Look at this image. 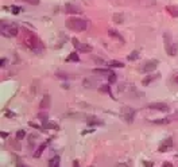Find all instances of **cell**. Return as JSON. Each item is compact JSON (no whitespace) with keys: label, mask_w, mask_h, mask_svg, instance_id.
Listing matches in <instances>:
<instances>
[{"label":"cell","mask_w":178,"mask_h":167,"mask_svg":"<svg viewBox=\"0 0 178 167\" xmlns=\"http://www.w3.org/2000/svg\"><path fill=\"white\" fill-rule=\"evenodd\" d=\"M23 43L26 45V47H28L32 51H39L41 50V42L38 39V36L30 30H24L23 34Z\"/></svg>","instance_id":"cell-1"},{"label":"cell","mask_w":178,"mask_h":167,"mask_svg":"<svg viewBox=\"0 0 178 167\" xmlns=\"http://www.w3.org/2000/svg\"><path fill=\"white\" fill-rule=\"evenodd\" d=\"M65 26H66V28H69V30L80 32V31L87 30L88 22L85 20V19H81V18H74V16H71V18H69V19L65 22Z\"/></svg>","instance_id":"cell-2"},{"label":"cell","mask_w":178,"mask_h":167,"mask_svg":"<svg viewBox=\"0 0 178 167\" xmlns=\"http://www.w3.org/2000/svg\"><path fill=\"white\" fill-rule=\"evenodd\" d=\"M0 32L3 36L11 38V36H16L19 34V27L15 23H11L8 20H1L0 23Z\"/></svg>","instance_id":"cell-3"},{"label":"cell","mask_w":178,"mask_h":167,"mask_svg":"<svg viewBox=\"0 0 178 167\" xmlns=\"http://www.w3.org/2000/svg\"><path fill=\"white\" fill-rule=\"evenodd\" d=\"M163 39H165V50L170 57L177 55V46L171 39V35L169 32H165L163 34Z\"/></svg>","instance_id":"cell-4"},{"label":"cell","mask_w":178,"mask_h":167,"mask_svg":"<svg viewBox=\"0 0 178 167\" xmlns=\"http://www.w3.org/2000/svg\"><path fill=\"white\" fill-rule=\"evenodd\" d=\"M158 63H159L158 59H148V61H146L142 65L140 71H142V73H150V71H154L158 67Z\"/></svg>","instance_id":"cell-5"},{"label":"cell","mask_w":178,"mask_h":167,"mask_svg":"<svg viewBox=\"0 0 178 167\" xmlns=\"http://www.w3.org/2000/svg\"><path fill=\"white\" fill-rule=\"evenodd\" d=\"M120 113H122V117L127 123H132L134 119H135V111L132 108H130V106H123Z\"/></svg>","instance_id":"cell-6"},{"label":"cell","mask_w":178,"mask_h":167,"mask_svg":"<svg viewBox=\"0 0 178 167\" xmlns=\"http://www.w3.org/2000/svg\"><path fill=\"white\" fill-rule=\"evenodd\" d=\"M148 109H154V111H161V112H167L169 105L165 102H151L147 105Z\"/></svg>","instance_id":"cell-7"},{"label":"cell","mask_w":178,"mask_h":167,"mask_svg":"<svg viewBox=\"0 0 178 167\" xmlns=\"http://www.w3.org/2000/svg\"><path fill=\"white\" fill-rule=\"evenodd\" d=\"M171 147H173V139H171V137H166V139L162 140V143L159 144L158 151L159 152H166L169 148H171Z\"/></svg>","instance_id":"cell-8"},{"label":"cell","mask_w":178,"mask_h":167,"mask_svg":"<svg viewBox=\"0 0 178 167\" xmlns=\"http://www.w3.org/2000/svg\"><path fill=\"white\" fill-rule=\"evenodd\" d=\"M51 105V97L49 94H45V96L42 97L41 102H39V108H41L42 111H46V109H49Z\"/></svg>","instance_id":"cell-9"},{"label":"cell","mask_w":178,"mask_h":167,"mask_svg":"<svg viewBox=\"0 0 178 167\" xmlns=\"http://www.w3.org/2000/svg\"><path fill=\"white\" fill-rule=\"evenodd\" d=\"M159 77H161V74H159V73H157V74H150V76H146V77H144V78L142 80V85H143V86H148L153 81L158 80Z\"/></svg>","instance_id":"cell-10"},{"label":"cell","mask_w":178,"mask_h":167,"mask_svg":"<svg viewBox=\"0 0 178 167\" xmlns=\"http://www.w3.org/2000/svg\"><path fill=\"white\" fill-rule=\"evenodd\" d=\"M87 124L91 127H95V125H101L103 121L97 116H89L87 117Z\"/></svg>","instance_id":"cell-11"},{"label":"cell","mask_w":178,"mask_h":167,"mask_svg":"<svg viewBox=\"0 0 178 167\" xmlns=\"http://www.w3.org/2000/svg\"><path fill=\"white\" fill-rule=\"evenodd\" d=\"M174 120L173 116H167V117H162V119H157V120H151V123L154 124H159V125H165V124H169Z\"/></svg>","instance_id":"cell-12"},{"label":"cell","mask_w":178,"mask_h":167,"mask_svg":"<svg viewBox=\"0 0 178 167\" xmlns=\"http://www.w3.org/2000/svg\"><path fill=\"white\" fill-rule=\"evenodd\" d=\"M165 11H167L173 18H178V7L177 5H166V7H165Z\"/></svg>","instance_id":"cell-13"},{"label":"cell","mask_w":178,"mask_h":167,"mask_svg":"<svg viewBox=\"0 0 178 167\" xmlns=\"http://www.w3.org/2000/svg\"><path fill=\"white\" fill-rule=\"evenodd\" d=\"M108 35L111 36V38H115V39H117V41H120L122 43H124V38L120 35V32H119V31L112 30V28H111V30L108 31Z\"/></svg>","instance_id":"cell-14"},{"label":"cell","mask_w":178,"mask_h":167,"mask_svg":"<svg viewBox=\"0 0 178 167\" xmlns=\"http://www.w3.org/2000/svg\"><path fill=\"white\" fill-rule=\"evenodd\" d=\"M65 10H66L67 14H80L81 12V10L77 5H73V4H65Z\"/></svg>","instance_id":"cell-15"},{"label":"cell","mask_w":178,"mask_h":167,"mask_svg":"<svg viewBox=\"0 0 178 167\" xmlns=\"http://www.w3.org/2000/svg\"><path fill=\"white\" fill-rule=\"evenodd\" d=\"M93 73H95V74H99V76H109V74H111V70H109V69H99V67H97V69H93Z\"/></svg>","instance_id":"cell-16"},{"label":"cell","mask_w":178,"mask_h":167,"mask_svg":"<svg viewBox=\"0 0 178 167\" xmlns=\"http://www.w3.org/2000/svg\"><path fill=\"white\" fill-rule=\"evenodd\" d=\"M78 61H80V57H78V54H77L76 51L70 53L66 58V62H78Z\"/></svg>","instance_id":"cell-17"},{"label":"cell","mask_w":178,"mask_h":167,"mask_svg":"<svg viewBox=\"0 0 178 167\" xmlns=\"http://www.w3.org/2000/svg\"><path fill=\"white\" fill-rule=\"evenodd\" d=\"M49 167H60V156H53L49 160Z\"/></svg>","instance_id":"cell-18"},{"label":"cell","mask_w":178,"mask_h":167,"mask_svg":"<svg viewBox=\"0 0 178 167\" xmlns=\"http://www.w3.org/2000/svg\"><path fill=\"white\" fill-rule=\"evenodd\" d=\"M45 148H46V143H42L41 146L36 148V151L34 152V158H39L43 154V151H45Z\"/></svg>","instance_id":"cell-19"},{"label":"cell","mask_w":178,"mask_h":167,"mask_svg":"<svg viewBox=\"0 0 178 167\" xmlns=\"http://www.w3.org/2000/svg\"><path fill=\"white\" fill-rule=\"evenodd\" d=\"M38 119L42 121V124L45 125L46 123L49 121V116H47V113L46 112H41V113H38Z\"/></svg>","instance_id":"cell-20"},{"label":"cell","mask_w":178,"mask_h":167,"mask_svg":"<svg viewBox=\"0 0 178 167\" xmlns=\"http://www.w3.org/2000/svg\"><path fill=\"white\" fill-rule=\"evenodd\" d=\"M138 58H139V51H131L130 54L127 55V59L128 61H136Z\"/></svg>","instance_id":"cell-21"},{"label":"cell","mask_w":178,"mask_h":167,"mask_svg":"<svg viewBox=\"0 0 178 167\" xmlns=\"http://www.w3.org/2000/svg\"><path fill=\"white\" fill-rule=\"evenodd\" d=\"M109 67H124V63L120 61H116V59H112L109 63H108Z\"/></svg>","instance_id":"cell-22"},{"label":"cell","mask_w":178,"mask_h":167,"mask_svg":"<svg viewBox=\"0 0 178 167\" xmlns=\"http://www.w3.org/2000/svg\"><path fill=\"white\" fill-rule=\"evenodd\" d=\"M78 51H81V53H91V51H92V46L85 45V43H81V46H80Z\"/></svg>","instance_id":"cell-23"},{"label":"cell","mask_w":178,"mask_h":167,"mask_svg":"<svg viewBox=\"0 0 178 167\" xmlns=\"http://www.w3.org/2000/svg\"><path fill=\"white\" fill-rule=\"evenodd\" d=\"M112 19H113V22L115 23H123V14H113V16H112Z\"/></svg>","instance_id":"cell-24"},{"label":"cell","mask_w":178,"mask_h":167,"mask_svg":"<svg viewBox=\"0 0 178 167\" xmlns=\"http://www.w3.org/2000/svg\"><path fill=\"white\" fill-rule=\"evenodd\" d=\"M43 128H46V129H58V125L53 121H47L45 125H43Z\"/></svg>","instance_id":"cell-25"},{"label":"cell","mask_w":178,"mask_h":167,"mask_svg":"<svg viewBox=\"0 0 178 167\" xmlns=\"http://www.w3.org/2000/svg\"><path fill=\"white\" fill-rule=\"evenodd\" d=\"M10 10H11V12H12V14H15V15L21 14L22 11H23V10H22V7H19V5H11Z\"/></svg>","instance_id":"cell-26"},{"label":"cell","mask_w":178,"mask_h":167,"mask_svg":"<svg viewBox=\"0 0 178 167\" xmlns=\"http://www.w3.org/2000/svg\"><path fill=\"white\" fill-rule=\"evenodd\" d=\"M100 92H103V93H109V94L112 96L111 86H109V85H107V84H105V85H101V86H100ZM112 97H113V96H112Z\"/></svg>","instance_id":"cell-27"},{"label":"cell","mask_w":178,"mask_h":167,"mask_svg":"<svg viewBox=\"0 0 178 167\" xmlns=\"http://www.w3.org/2000/svg\"><path fill=\"white\" fill-rule=\"evenodd\" d=\"M117 80V74L116 73H113V71H111V74L108 76V81H109V84H115Z\"/></svg>","instance_id":"cell-28"},{"label":"cell","mask_w":178,"mask_h":167,"mask_svg":"<svg viewBox=\"0 0 178 167\" xmlns=\"http://www.w3.org/2000/svg\"><path fill=\"white\" fill-rule=\"evenodd\" d=\"M26 137V131L24 129H19V131L16 132V139L18 140H23Z\"/></svg>","instance_id":"cell-29"},{"label":"cell","mask_w":178,"mask_h":167,"mask_svg":"<svg viewBox=\"0 0 178 167\" xmlns=\"http://www.w3.org/2000/svg\"><path fill=\"white\" fill-rule=\"evenodd\" d=\"M71 43H73V46H74V49H76V50H78V49H80V46H81V42H78L77 38H71Z\"/></svg>","instance_id":"cell-30"},{"label":"cell","mask_w":178,"mask_h":167,"mask_svg":"<svg viewBox=\"0 0 178 167\" xmlns=\"http://www.w3.org/2000/svg\"><path fill=\"white\" fill-rule=\"evenodd\" d=\"M58 78H64V80H69V74H66V73H62V71H57V74H56Z\"/></svg>","instance_id":"cell-31"},{"label":"cell","mask_w":178,"mask_h":167,"mask_svg":"<svg viewBox=\"0 0 178 167\" xmlns=\"http://www.w3.org/2000/svg\"><path fill=\"white\" fill-rule=\"evenodd\" d=\"M23 1L28 3V4H31V5H38L41 3V0H23Z\"/></svg>","instance_id":"cell-32"},{"label":"cell","mask_w":178,"mask_h":167,"mask_svg":"<svg viewBox=\"0 0 178 167\" xmlns=\"http://www.w3.org/2000/svg\"><path fill=\"white\" fill-rule=\"evenodd\" d=\"M28 125H30V127H32V128H35V129H42V128H41V125H38L36 123L30 121V123H28Z\"/></svg>","instance_id":"cell-33"},{"label":"cell","mask_w":178,"mask_h":167,"mask_svg":"<svg viewBox=\"0 0 178 167\" xmlns=\"http://www.w3.org/2000/svg\"><path fill=\"white\" fill-rule=\"evenodd\" d=\"M143 164H144V167H153V162H150V160H144Z\"/></svg>","instance_id":"cell-34"},{"label":"cell","mask_w":178,"mask_h":167,"mask_svg":"<svg viewBox=\"0 0 178 167\" xmlns=\"http://www.w3.org/2000/svg\"><path fill=\"white\" fill-rule=\"evenodd\" d=\"M4 113L7 117H15V113H12V112H10V111H5Z\"/></svg>","instance_id":"cell-35"},{"label":"cell","mask_w":178,"mask_h":167,"mask_svg":"<svg viewBox=\"0 0 178 167\" xmlns=\"http://www.w3.org/2000/svg\"><path fill=\"white\" fill-rule=\"evenodd\" d=\"M115 167H130V164L128 163H117Z\"/></svg>","instance_id":"cell-36"},{"label":"cell","mask_w":178,"mask_h":167,"mask_svg":"<svg viewBox=\"0 0 178 167\" xmlns=\"http://www.w3.org/2000/svg\"><path fill=\"white\" fill-rule=\"evenodd\" d=\"M73 167H80V160H78V159H74V160H73Z\"/></svg>","instance_id":"cell-37"},{"label":"cell","mask_w":178,"mask_h":167,"mask_svg":"<svg viewBox=\"0 0 178 167\" xmlns=\"http://www.w3.org/2000/svg\"><path fill=\"white\" fill-rule=\"evenodd\" d=\"M162 167H174V166H173V164H171L170 162H163Z\"/></svg>","instance_id":"cell-38"},{"label":"cell","mask_w":178,"mask_h":167,"mask_svg":"<svg viewBox=\"0 0 178 167\" xmlns=\"http://www.w3.org/2000/svg\"><path fill=\"white\" fill-rule=\"evenodd\" d=\"M0 136L3 137V139H7V137H8V132H1V133H0Z\"/></svg>","instance_id":"cell-39"},{"label":"cell","mask_w":178,"mask_h":167,"mask_svg":"<svg viewBox=\"0 0 178 167\" xmlns=\"http://www.w3.org/2000/svg\"><path fill=\"white\" fill-rule=\"evenodd\" d=\"M0 63H1V67H4L5 63H7V59L5 58H1V61H0Z\"/></svg>","instance_id":"cell-40"},{"label":"cell","mask_w":178,"mask_h":167,"mask_svg":"<svg viewBox=\"0 0 178 167\" xmlns=\"http://www.w3.org/2000/svg\"><path fill=\"white\" fill-rule=\"evenodd\" d=\"M93 131H95V129H87V131H84V132H82V135H87V133H89V132L92 133Z\"/></svg>","instance_id":"cell-41"},{"label":"cell","mask_w":178,"mask_h":167,"mask_svg":"<svg viewBox=\"0 0 178 167\" xmlns=\"http://www.w3.org/2000/svg\"><path fill=\"white\" fill-rule=\"evenodd\" d=\"M173 117H174V120H178V112H175V113H174Z\"/></svg>","instance_id":"cell-42"},{"label":"cell","mask_w":178,"mask_h":167,"mask_svg":"<svg viewBox=\"0 0 178 167\" xmlns=\"http://www.w3.org/2000/svg\"><path fill=\"white\" fill-rule=\"evenodd\" d=\"M174 80H175V81L178 82V76H175V78H174Z\"/></svg>","instance_id":"cell-43"}]
</instances>
